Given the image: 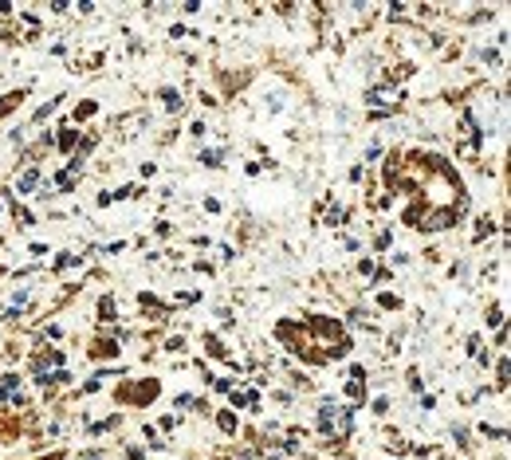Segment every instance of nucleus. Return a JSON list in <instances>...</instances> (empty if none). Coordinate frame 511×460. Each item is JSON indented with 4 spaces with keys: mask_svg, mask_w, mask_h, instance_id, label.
<instances>
[{
    "mask_svg": "<svg viewBox=\"0 0 511 460\" xmlns=\"http://www.w3.org/2000/svg\"><path fill=\"white\" fill-rule=\"evenodd\" d=\"M36 181H40V173H36V169H28V173H24V181H20V193H31V185H36Z\"/></svg>",
    "mask_w": 511,
    "mask_h": 460,
    "instance_id": "1",
    "label": "nucleus"
},
{
    "mask_svg": "<svg viewBox=\"0 0 511 460\" xmlns=\"http://www.w3.org/2000/svg\"><path fill=\"white\" fill-rule=\"evenodd\" d=\"M201 162H205V165H220V149H205Z\"/></svg>",
    "mask_w": 511,
    "mask_h": 460,
    "instance_id": "2",
    "label": "nucleus"
},
{
    "mask_svg": "<svg viewBox=\"0 0 511 460\" xmlns=\"http://www.w3.org/2000/svg\"><path fill=\"white\" fill-rule=\"evenodd\" d=\"M162 99H166V106H181V95H177V90H162Z\"/></svg>",
    "mask_w": 511,
    "mask_h": 460,
    "instance_id": "3",
    "label": "nucleus"
},
{
    "mask_svg": "<svg viewBox=\"0 0 511 460\" xmlns=\"http://www.w3.org/2000/svg\"><path fill=\"white\" fill-rule=\"evenodd\" d=\"M99 311H103L99 319H114V303H110V299H103V303H99Z\"/></svg>",
    "mask_w": 511,
    "mask_h": 460,
    "instance_id": "4",
    "label": "nucleus"
},
{
    "mask_svg": "<svg viewBox=\"0 0 511 460\" xmlns=\"http://www.w3.org/2000/svg\"><path fill=\"white\" fill-rule=\"evenodd\" d=\"M220 429H225V433H232V429H236V417H232V413H225V417H220Z\"/></svg>",
    "mask_w": 511,
    "mask_h": 460,
    "instance_id": "5",
    "label": "nucleus"
}]
</instances>
